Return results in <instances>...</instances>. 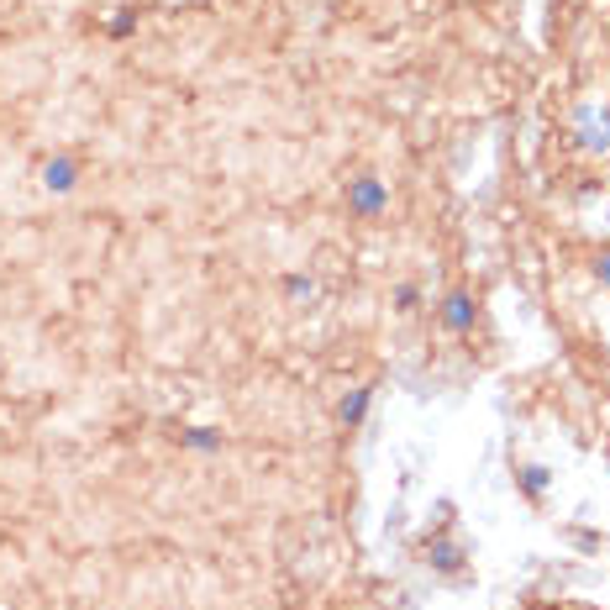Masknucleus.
Returning a JSON list of instances; mask_svg holds the SVG:
<instances>
[{
    "instance_id": "obj_1",
    "label": "nucleus",
    "mask_w": 610,
    "mask_h": 610,
    "mask_svg": "<svg viewBox=\"0 0 610 610\" xmlns=\"http://www.w3.org/2000/svg\"><path fill=\"white\" fill-rule=\"evenodd\" d=\"M385 206H389V190L374 179V174L347 179V211H353V216H379Z\"/></svg>"
},
{
    "instance_id": "obj_2",
    "label": "nucleus",
    "mask_w": 610,
    "mask_h": 610,
    "mask_svg": "<svg viewBox=\"0 0 610 610\" xmlns=\"http://www.w3.org/2000/svg\"><path fill=\"white\" fill-rule=\"evenodd\" d=\"M474 316H479V311H474V295H468V289H452V295H447L443 300V327L447 332H474Z\"/></svg>"
},
{
    "instance_id": "obj_3",
    "label": "nucleus",
    "mask_w": 610,
    "mask_h": 610,
    "mask_svg": "<svg viewBox=\"0 0 610 610\" xmlns=\"http://www.w3.org/2000/svg\"><path fill=\"white\" fill-rule=\"evenodd\" d=\"M374 389L379 385H358V389H347L342 394V405H337V421L353 432V427H363V416H369V405H374Z\"/></svg>"
},
{
    "instance_id": "obj_4",
    "label": "nucleus",
    "mask_w": 610,
    "mask_h": 610,
    "mask_svg": "<svg viewBox=\"0 0 610 610\" xmlns=\"http://www.w3.org/2000/svg\"><path fill=\"white\" fill-rule=\"evenodd\" d=\"M43 184H48L53 195H69V190L79 184V164H74V159H48V168H43Z\"/></svg>"
},
{
    "instance_id": "obj_5",
    "label": "nucleus",
    "mask_w": 610,
    "mask_h": 610,
    "mask_svg": "<svg viewBox=\"0 0 610 610\" xmlns=\"http://www.w3.org/2000/svg\"><path fill=\"white\" fill-rule=\"evenodd\" d=\"M516 484H521L526 500H542L548 490H553V474H548L542 463H521V468H516Z\"/></svg>"
},
{
    "instance_id": "obj_6",
    "label": "nucleus",
    "mask_w": 610,
    "mask_h": 610,
    "mask_svg": "<svg viewBox=\"0 0 610 610\" xmlns=\"http://www.w3.org/2000/svg\"><path fill=\"white\" fill-rule=\"evenodd\" d=\"M427 563H432L437 573H458V568H463V548H458L452 537H437V542L427 548Z\"/></svg>"
},
{
    "instance_id": "obj_7",
    "label": "nucleus",
    "mask_w": 610,
    "mask_h": 610,
    "mask_svg": "<svg viewBox=\"0 0 610 610\" xmlns=\"http://www.w3.org/2000/svg\"><path fill=\"white\" fill-rule=\"evenodd\" d=\"M179 443L190 447V452H222L226 437L222 432H211V427H190V432H179Z\"/></svg>"
},
{
    "instance_id": "obj_8",
    "label": "nucleus",
    "mask_w": 610,
    "mask_h": 610,
    "mask_svg": "<svg viewBox=\"0 0 610 610\" xmlns=\"http://www.w3.org/2000/svg\"><path fill=\"white\" fill-rule=\"evenodd\" d=\"M284 300H289V305H311V300H316V279L311 274H289L284 279Z\"/></svg>"
},
{
    "instance_id": "obj_9",
    "label": "nucleus",
    "mask_w": 610,
    "mask_h": 610,
    "mask_svg": "<svg viewBox=\"0 0 610 610\" xmlns=\"http://www.w3.org/2000/svg\"><path fill=\"white\" fill-rule=\"evenodd\" d=\"M106 32H111V37H132V32H137V11H132V5H121L111 21H106Z\"/></svg>"
},
{
    "instance_id": "obj_10",
    "label": "nucleus",
    "mask_w": 610,
    "mask_h": 610,
    "mask_svg": "<svg viewBox=\"0 0 610 610\" xmlns=\"http://www.w3.org/2000/svg\"><path fill=\"white\" fill-rule=\"evenodd\" d=\"M416 305H421V289H416V284H400V289H394V311H400V316H411Z\"/></svg>"
},
{
    "instance_id": "obj_11",
    "label": "nucleus",
    "mask_w": 610,
    "mask_h": 610,
    "mask_svg": "<svg viewBox=\"0 0 610 610\" xmlns=\"http://www.w3.org/2000/svg\"><path fill=\"white\" fill-rule=\"evenodd\" d=\"M595 279L610 289V248H606V253H595Z\"/></svg>"
}]
</instances>
